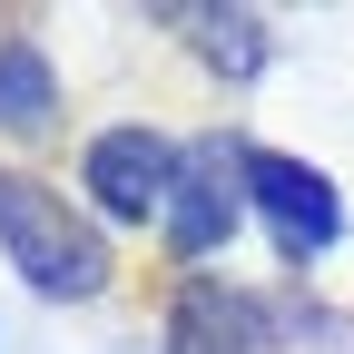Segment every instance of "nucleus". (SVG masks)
I'll use <instances>...</instances> for the list:
<instances>
[{
  "label": "nucleus",
  "mask_w": 354,
  "mask_h": 354,
  "mask_svg": "<svg viewBox=\"0 0 354 354\" xmlns=\"http://www.w3.org/2000/svg\"><path fill=\"white\" fill-rule=\"evenodd\" d=\"M167 354H256V315L227 286H177L167 305Z\"/></svg>",
  "instance_id": "nucleus-5"
},
{
  "label": "nucleus",
  "mask_w": 354,
  "mask_h": 354,
  "mask_svg": "<svg viewBox=\"0 0 354 354\" xmlns=\"http://www.w3.org/2000/svg\"><path fill=\"white\" fill-rule=\"evenodd\" d=\"M187 30L207 39V69H227V79L266 69V20L256 10H187Z\"/></svg>",
  "instance_id": "nucleus-7"
},
{
  "label": "nucleus",
  "mask_w": 354,
  "mask_h": 354,
  "mask_svg": "<svg viewBox=\"0 0 354 354\" xmlns=\"http://www.w3.org/2000/svg\"><path fill=\"white\" fill-rule=\"evenodd\" d=\"M246 197L266 207V227H276L286 256H325L344 236V207L325 187V167H305V158H276V148H246Z\"/></svg>",
  "instance_id": "nucleus-3"
},
{
  "label": "nucleus",
  "mask_w": 354,
  "mask_h": 354,
  "mask_svg": "<svg viewBox=\"0 0 354 354\" xmlns=\"http://www.w3.org/2000/svg\"><path fill=\"white\" fill-rule=\"evenodd\" d=\"M236 207H246V148H227V138L177 148V187H167V216H158L177 256H216L236 236Z\"/></svg>",
  "instance_id": "nucleus-2"
},
{
  "label": "nucleus",
  "mask_w": 354,
  "mask_h": 354,
  "mask_svg": "<svg viewBox=\"0 0 354 354\" xmlns=\"http://www.w3.org/2000/svg\"><path fill=\"white\" fill-rule=\"evenodd\" d=\"M50 118H59V69L30 39H0V128L10 138H39Z\"/></svg>",
  "instance_id": "nucleus-6"
},
{
  "label": "nucleus",
  "mask_w": 354,
  "mask_h": 354,
  "mask_svg": "<svg viewBox=\"0 0 354 354\" xmlns=\"http://www.w3.org/2000/svg\"><path fill=\"white\" fill-rule=\"evenodd\" d=\"M167 187H177V148L158 128H109V138H88V197L109 216H167Z\"/></svg>",
  "instance_id": "nucleus-4"
},
{
  "label": "nucleus",
  "mask_w": 354,
  "mask_h": 354,
  "mask_svg": "<svg viewBox=\"0 0 354 354\" xmlns=\"http://www.w3.org/2000/svg\"><path fill=\"white\" fill-rule=\"evenodd\" d=\"M0 246L30 276V295H50V305H88L109 286V236L79 207H59V187H39L20 167H0Z\"/></svg>",
  "instance_id": "nucleus-1"
}]
</instances>
